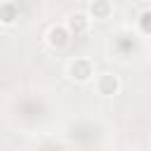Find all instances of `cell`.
Here are the masks:
<instances>
[{"label":"cell","mask_w":151,"mask_h":151,"mask_svg":"<svg viewBox=\"0 0 151 151\" xmlns=\"http://www.w3.org/2000/svg\"><path fill=\"white\" fill-rule=\"evenodd\" d=\"M66 73H68V78L76 80V83H87V80L94 76V64H92V59H87V57H76V59L68 61Z\"/></svg>","instance_id":"obj_1"},{"label":"cell","mask_w":151,"mask_h":151,"mask_svg":"<svg viewBox=\"0 0 151 151\" xmlns=\"http://www.w3.org/2000/svg\"><path fill=\"white\" fill-rule=\"evenodd\" d=\"M94 90L101 97H116L120 92V78L116 73H101L94 80Z\"/></svg>","instance_id":"obj_2"},{"label":"cell","mask_w":151,"mask_h":151,"mask_svg":"<svg viewBox=\"0 0 151 151\" xmlns=\"http://www.w3.org/2000/svg\"><path fill=\"white\" fill-rule=\"evenodd\" d=\"M90 17L85 14V12H73V14H68V19H66V28H68V33H71V38H78V35H85L87 31H90Z\"/></svg>","instance_id":"obj_3"},{"label":"cell","mask_w":151,"mask_h":151,"mask_svg":"<svg viewBox=\"0 0 151 151\" xmlns=\"http://www.w3.org/2000/svg\"><path fill=\"white\" fill-rule=\"evenodd\" d=\"M68 42H71V33H68V28L64 24L50 26V31H47V45L52 50H64V47H68Z\"/></svg>","instance_id":"obj_4"},{"label":"cell","mask_w":151,"mask_h":151,"mask_svg":"<svg viewBox=\"0 0 151 151\" xmlns=\"http://www.w3.org/2000/svg\"><path fill=\"white\" fill-rule=\"evenodd\" d=\"M111 14H113L111 0H90V7H87V17L90 19L106 21V19H111Z\"/></svg>","instance_id":"obj_5"},{"label":"cell","mask_w":151,"mask_h":151,"mask_svg":"<svg viewBox=\"0 0 151 151\" xmlns=\"http://www.w3.org/2000/svg\"><path fill=\"white\" fill-rule=\"evenodd\" d=\"M17 21V7L12 5V2H5V5H0V24H14Z\"/></svg>","instance_id":"obj_6"},{"label":"cell","mask_w":151,"mask_h":151,"mask_svg":"<svg viewBox=\"0 0 151 151\" xmlns=\"http://www.w3.org/2000/svg\"><path fill=\"white\" fill-rule=\"evenodd\" d=\"M137 24H139V31H142V35H149V33H151V12H149L146 7L142 9V14H139Z\"/></svg>","instance_id":"obj_7"}]
</instances>
